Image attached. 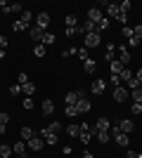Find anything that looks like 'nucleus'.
Here are the masks:
<instances>
[{"instance_id":"1","label":"nucleus","mask_w":142,"mask_h":158,"mask_svg":"<svg viewBox=\"0 0 142 158\" xmlns=\"http://www.w3.org/2000/svg\"><path fill=\"white\" fill-rule=\"evenodd\" d=\"M104 7H107V12H109V17H114V19L123 21V24H126V21H128V14H123L121 10H118V5H116V2H109V5H104Z\"/></svg>"},{"instance_id":"4","label":"nucleus","mask_w":142,"mask_h":158,"mask_svg":"<svg viewBox=\"0 0 142 158\" xmlns=\"http://www.w3.org/2000/svg\"><path fill=\"white\" fill-rule=\"evenodd\" d=\"M102 19H104V14H102L100 7H90V10H88V21H93V24H100Z\"/></svg>"},{"instance_id":"19","label":"nucleus","mask_w":142,"mask_h":158,"mask_svg":"<svg viewBox=\"0 0 142 158\" xmlns=\"http://www.w3.org/2000/svg\"><path fill=\"white\" fill-rule=\"evenodd\" d=\"M83 69H85V73H95L97 61H95V59H85V61H83Z\"/></svg>"},{"instance_id":"6","label":"nucleus","mask_w":142,"mask_h":158,"mask_svg":"<svg viewBox=\"0 0 142 158\" xmlns=\"http://www.w3.org/2000/svg\"><path fill=\"white\" fill-rule=\"evenodd\" d=\"M36 26L45 31V28L50 26V14H47V12H41V14H38V17H36Z\"/></svg>"},{"instance_id":"33","label":"nucleus","mask_w":142,"mask_h":158,"mask_svg":"<svg viewBox=\"0 0 142 158\" xmlns=\"http://www.w3.org/2000/svg\"><path fill=\"white\" fill-rule=\"evenodd\" d=\"M130 111H133V116H140V113H142V104L133 102V106H130Z\"/></svg>"},{"instance_id":"45","label":"nucleus","mask_w":142,"mask_h":158,"mask_svg":"<svg viewBox=\"0 0 142 158\" xmlns=\"http://www.w3.org/2000/svg\"><path fill=\"white\" fill-rule=\"evenodd\" d=\"M76 54H78V57H81L83 61L88 59V50H85V47H81V50H78V52H76Z\"/></svg>"},{"instance_id":"5","label":"nucleus","mask_w":142,"mask_h":158,"mask_svg":"<svg viewBox=\"0 0 142 158\" xmlns=\"http://www.w3.org/2000/svg\"><path fill=\"white\" fill-rule=\"evenodd\" d=\"M104 87H107V80L97 78V80H93V85H90V92H93V94H97V97H100V94L104 92Z\"/></svg>"},{"instance_id":"50","label":"nucleus","mask_w":142,"mask_h":158,"mask_svg":"<svg viewBox=\"0 0 142 158\" xmlns=\"http://www.w3.org/2000/svg\"><path fill=\"white\" fill-rule=\"evenodd\" d=\"M142 156V153H137V151H128V156H126V158H140Z\"/></svg>"},{"instance_id":"56","label":"nucleus","mask_w":142,"mask_h":158,"mask_svg":"<svg viewBox=\"0 0 142 158\" xmlns=\"http://www.w3.org/2000/svg\"><path fill=\"white\" fill-rule=\"evenodd\" d=\"M140 87H142V83H140Z\"/></svg>"},{"instance_id":"16","label":"nucleus","mask_w":142,"mask_h":158,"mask_svg":"<svg viewBox=\"0 0 142 158\" xmlns=\"http://www.w3.org/2000/svg\"><path fill=\"white\" fill-rule=\"evenodd\" d=\"M109 66H111V73H114V76H118V73H121L123 69H126V66H123V64H121V61H118V59L109 61Z\"/></svg>"},{"instance_id":"22","label":"nucleus","mask_w":142,"mask_h":158,"mask_svg":"<svg viewBox=\"0 0 142 158\" xmlns=\"http://www.w3.org/2000/svg\"><path fill=\"white\" fill-rule=\"evenodd\" d=\"M78 132H81V130H78V125H76V123H71V125H67V135H69V137H71V139H74V137H78Z\"/></svg>"},{"instance_id":"48","label":"nucleus","mask_w":142,"mask_h":158,"mask_svg":"<svg viewBox=\"0 0 142 158\" xmlns=\"http://www.w3.org/2000/svg\"><path fill=\"white\" fill-rule=\"evenodd\" d=\"M76 33H78V26H74V28H67V35H69V38H71V35H76Z\"/></svg>"},{"instance_id":"57","label":"nucleus","mask_w":142,"mask_h":158,"mask_svg":"<svg viewBox=\"0 0 142 158\" xmlns=\"http://www.w3.org/2000/svg\"><path fill=\"white\" fill-rule=\"evenodd\" d=\"M0 158H2V156H0Z\"/></svg>"},{"instance_id":"8","label":"nucleus","mask_w":142,"mask_h":158,"mask_svg":"<svg viewBox=\"0 0 142 158\" xmlns=\"http://www.w3.org/2000/svg\"><path fill=\"white\" fill-rule=\"evenodd\" d=\"M118 130H121L123 135H130V132L135 130V123H133V120H128V118H126V120H121V123H118Z\"/></svg>"},{"instance_id":"25","label":"nucleus","mask_w":142,"mask_h":158,"mask_svg":"<svg viewBox=\"0 0 142 158\" xmlns=\"http://www.w3.org/2000/svg\"><path fill=\"white\" fill-rule=\"evenodd\" d=\"M0 156H2V158L12 156V146H10V144H0Z\"/></svg>"},{"instance_id":"17","label":"nucleus","mask_w":142,"mask_h":158,"mask_svg":"<svg viewBox=\"0 0 142 158\" xmlns=\"http://www.w3.org/2000/svg\"><path fill=\"white\" fill-rule=\"evenodd\" d=\"M43 113H45V116L54 113V102L52 99H45V102H43Z\"/></svg>"},{"instance_id":"38","label":"nucleus","mask_w":142,"mask_h":158,"mask_svg":"<svg viewBox=\"0 0 142 158\" xmlns=\"http://www.w3.org/2000/svg\"><path fill=\"white\" fill-rule=\"evenodd\" d=\"M50 130H52L54 135H57V132L62 130V123H59V120H52V125H50Z\"/></svg>"},{"instance_id":"36","label":"nucleus","mask_w":142,"mask_h":158,"mask_svg":"<svg viewBox=\"0 0 142 158\" xmlns=\"http://www.w3.org/2000/svg\"><path fill=\"white\" fill-rule=\"evenodd\" d=\"M17 80H19V85H26V83H28V76H26L24 71H21L19 76H17Z\"/></svg>"},{"instance_id":"23","label":"nucleus","mask_w":142,"mask_h":158,"mask_svg":"<svg viewBox=\"0 0 142 158\" xmlns=\"http://www.w3.org/2000/svg\"><path fill=\"white\" fill-rule=\"evenodd\" d=\"M116 144H118V146H128V142H130V139H128V135H123V132H121V135H116Z\"/></svg>"},{"instance_id":"41","label":"nucleus","mask_w":142,"mask_h":158,"mask_svg":"<svg viewBox=\"0 0 142 158\" xmlns=\"http://www.w3.org/2000/svg\"><path fill=\"white\" fill-rule=\"evenodd\" d=\"M109 83H111V85H114V87H118V85H121V78H118V76H114V73H111V78H109Z\"/></svg>"},{"instance_id":"20","label":"nucleus","mask_w":142,"mask_h":158,"mask_svg":"<svg viewBox=\"0 0 142 158\" xmlns=\"http://www.w3.org/2000/svg\"><path fill=\"white\" fill-rule=\"evenodd\" d=\"M95 137H97V142H100V144H107V142H109V132L95 130Z\"/></svg>"},{"instance_id":"51","label":"nucleus","mask_w":142,"mask_h":158,"mask_svg":"<svg viewBox=\"0 0 142 158\" xmlns=\"http://www.w3.org/2000/svg\"><path fill=\"white\" fill-rule=\"evenodd\" d=\"M135 78H137V80H140V83H142V69H140V71L135 73Z\"/></svg>"},{"instance_id":"3","label":"nucleus","mask_w":142,"mask_h":158,"mask_svg":"<svg viewBox=\"0 0 142 158\" xmlns=\"http://www.w3.org/2000/svg\"><path fill=\"white\" fill-rule=\"evenodd\" d=\"M41 137L45 139V144H50V146H54L57 142H59V139H57V135H54L50 127H43V130H41Z\"/></svg>"},{"instance_id":"32","label":"nucleus","mask_w":142,"mask_h":158,"mask_svg":"<svg viewBox=\"0 0 142 158\" xmlns=\"http://www.w3.org/2000/svg\"><path fill=\"white\" fill-rule=\"evenodd\" d=\"M118 10H121L123 14H128V12H130V0H123L121 5H118Z\"/></svg>"},{"instance_id":"39","label":"nucleus","mask_w":142,"mask_h":158,"mask_svg":"<svg viewBox=\"0 0 142 158\" xmlns=\"http://www.w3.org/2000/svg\"><path fill=\"white\" fill-rule=\"evenodd\" d=\"M10 94H12V97L21 94V85H12V87H10Z\"/></svg>"},{"instance_id":"35","label":"nucleus","mask_w":142,"mask_h":158,"mask_svg":"<svg viewBox=\"0 0 142 158\" xmlns=\"http://www.w3.org/2000/svg\"><path fill=\"white\" fill-rule=\"evenodd\" d=\"M121 33L130 40V38H133V26H123V28H121Z\"/></svg>"},{"instance_id":"31","label":"nucleus","mask_w":142,"mask_h":158,"mask_svg":"<svg viewBox=\"0 0 142 158\" xmlns=\"http://www.w3.org/2000/svg\"><path fill=\"white\" fill-rule=\"evenodd\" d=\"M33 54H36V57H45V45H43V43H41V45H36Z\"/></svg>"},{"instance_id":"13","label":"nucleus","mask_w":142,"mask_h":158,"mask_svg":"<svg viewBox=\"0 0 142 158\" xmlns=\"http://www.w3.org/2000/svg\"><path fill=\"white\" fill-rule=\"evenodd\" d=\"M12 151L17 153V156H19V158H26V144H24V142H14Z\"/></svg>"},{"instance_id":"15","label":"nucleus","mask_w":142,"mask_h":158,"mask_svg":"<svg viewBox=\"0 0 142 158\" xmlns=\"http://www.w3.org/2000/svg\"><path fill=\"white\" fill-rule=\"evenodd\" d=\"M90 106H93V104H90V102H88V97H85V99H78L76 109H78V113H88V111H90Z\"/></svg>"},{"instance_id":"44","label":"nucleus","mask_w":142,"mask_h":158,"mask_svg":"<svg viewBox=\"0 0 142 158\" xmlns=\"http://www.w3.org/2000/svg\"><path fill=\"white\" fill-rule=\"evenodd\" d=\"M133 35L142 40V24H140V26H133Z\"/></svg>"},{"instance_id":"30","label":"nucleus","mask_w":142,"mask_h":158,"mask_svg":"<svg viewBox=\"0 0 142 158\" xmlns=\"http://www.w3.org/2000/svg\"><path fill=\"white\" fill-rule=\"evenodd\" d=\"M64 21H67V28H74V26H78V21H76V17H74V14H69V17H67Z\"/></svg>"},{"instance_id":"42","label":"nucleus","mask_w":142,"mask_h":158,"mask_svg":"<svg viewBox=\"0 0 142 158\" xmlns=\"http://www.w3.org/2000/svg\"><path fill=\"white\" fill-rule=\"evenodd\" d=\"M21 104H24V109H33V97H26Z\"/></svg>"},{"instance_id":"49","label":"nucleus","mask_w":142,"mask_h":158,"mask_svg":"<svg viewBox=\"0 0 142 158\" xmlns=\"http://www.w3.org/2000/svg\"><path fill=\"white\" fill-rule=\"evenodd\" d=\"M5 47H7V38H5V35H0V50H5Z\"/></svg>"},{"instance_id":"24","label":"nucleus","mask_w":142,"mask_h":158,"mask_svg":"<svg viewBox=\"0 0 142 158\" xmlns=\"http://www.w3.org/2000/svg\"><path fill=\"white\" fill-rule=\"evenodd\" d=\"M19 135H21V139H26V142H28V139H33V137H36L31 127H21V132H19Z\"/></svg>"},{"instance_id":"53","label":"nucleus","mask_w":142,"mask_h":158,"mask_svg":"<svg viewBox=\"0 0 142 158\" xmlns=\"http://www.w3.org/2000/svg\"><path fill=\"white\" fill-rule=\"evenodd\" d=\"M5 130H7V125H0V137L5 135Z\"/></svg>"},{"instance_id":"43","label":"nucleus","mask_w":142,"mask_h":158,"mask_svg":"<svg viewBox=\"0 0 142 158\" xmlns=\"http://www.w3.org/2000/svg\"><path fill=\"white\" fill-rule=\"evenodd\" d=\"M107 59L114 61V45H111V43H109V47H107Z\"/></svg>"},{"instance_id":"52","label":"nucleus","mask_w":142,"mask_h":158,"mask_svg":"<svg viewBox=\"0 0 142 158\" xmlns=\"http://www.w3.org/2000/svg\"><path fill=\"white\" fill-rule=\"evenodd\" d=\"M5 7H7V2H5V0H0V12H2Z\"/></svg>"},{"instance_id":"46","label":"nucleus","mask_w":142,"mask_h":158,"mask_svg":"<svg viewBox=\"0 0 142 158\" xmlns=\"http://www.w3.org/2000/svg\"><path fill=\"white\" fill-rule=\"evenodd\" d=\"M97 26H100V31H104V28H109V19H107V17H104V19H102L100 24H97Z\"/></svg>"},{"instance_id":"47","label":"nucleus","mask_w":142,"mask_h":158,"mask_svg":"<svg viewBox=\"0 0 142 158\" xmlns=\"http://www.w3.org/2000/svg\"><path fill=\"white\" fill-rule=\"evenodd\" d=\"M128 45H130V47H135V45H140V38H135V35H133V38L128 40Z\"/></svg>"},{"instance_id":"54","label":"nucleus","mask_w":142,"mask_h":158,"mask_svg":"<svg viewBox=\"0 0 142 158\" xmlns=\"http://www.w3.org/2000/svg\"><path fill=\"white\" fill-rule=\"evenodd\" d=\"M83 158H95V156H93L90 151H85V153H83Z\"/></svg>"},{"instance_id":"18","label":"nucleus","mask_w":142,"mask_h":158,"mask_svg":"<svg viewBox=\"0 0 142 158\" xmlns=\"http://www.w3.org/2000/svg\"><path fill=\"white\" fill-rule=\"evenodd\" d=\"M64 102H67V106H76V104H78V94H76V90H74V92H69L67 97H64Z\"/></svg>"},{"instance_id":"7","label":"nucleus","mask_w":142,"mask_h":158,"mask_svg":"<svg viewBox=\"0 0 142 158\" xmlns=\"http://www.w3.org/2000/svg\"><path fill=\"white\" fill-rule=\"evenodd\" d=\"M26 146L31 149V151H41L43 146H45V139H38V137H33V139H28V142H26Z\"/></svg>"},{"instance_id":"29","label":"nucleus","mask_w":142,"mask_h":158,"mask_svg":"<svg viewBox=\"0 0 142 158\" xmlns=\"http://www.w3.org/2000/svg\"><path fill=\"white\" fill-rule=\"evenodd\" d=\"M64 113H67L69 118H76V116H78V109H76V106H67V109H64Z\"/></svg>"},{"instance_id":"26","label":"nucleus","mask_w":142,"mask_h":158,"mask_svg":"<svg viewBox=\"0 0 142 158\" xmlns=\"http://www.w3.org/2000/svg\"><path fill=\"white\" fill-rule=\"evenodd\" d=\"M130 97H133V102H137V104H142V87H137V90H133V92H130Z\"/></svg>"},{"instance_id":"37","label":"nucleus","mask_w":142,"mask_h":158,"mask_svg":"<svg viewBox=\"0 0 142 158\" xmlns=\"http://www.w3.org/2000/svg\"><path fill=\"white\" fill-rule=\"evenodd\" d=\"M137 87H140V80H137V78H133V80L128 83V90L133 92V90H137Z\"/></svg>"},{"instance_id":"58","label":"nucleus","mask_w":142,"mask_h":158,"mask_svg":"<svg viewBox=\"0 0 142 158\" xmlns=\"http://www.w3.org/2000/svg\"><path fill=\"white\" fill-rule=\"evenodd\" d=\"M140 158H142V156H140Z\"/></svg>"},{"instance_id":"2","label":"nucleus","mask_w":142,"mask_h":158,"mask_svg":"<svg viewBox=\"0 0 142 158\" xmlns=\"http://www.w3.org/2000/svg\"><path fill=\"white\" fill-rule=\"evenodd\" d=\"M100 43H102L100 33H88V35H85V43H83V47H85V50H93V47H97Z\"/></svg>"},{"instance_id":"27","label":"nucleus","mask_w":142,"mask_h":158,"mask_svg":"<svg viewBox=\"0 0 142 158\" xmlns=\"http://www.w3.org/2000/svg\"><path fill=\"white\" fill-rule=\"evenodd\" d=\"M52 43H54V33H43V45H52Z\"/></svg>"},{"instance_id":"55","label":"nucleus","mask_w":142,"mask_h":158,"mask_svg":"<svg viewBox=\"0 0 142 158\" xmlns=\"http://www.w3.org/2000/svg\"><path fill=\"white\" fill-rule=\"evenodd\" d=\"M2 57H5V50H0V59H2Z\"/></svg>"},{"instance_id":"14","label":"nucleus","mask_w":142,"mask_h":158,"mask_svg":"<svg viewBox=\"0 0 142 158\" xmlns=\"http://www.w3.org/2000/svg\"><path fill=\"white\" fill-rule=\"evenodd\" d=\"M118 78H121V83H130V80L135 78V73H133V71L128 69V66H126V69H123V71L118 73Z\"/></svg>"},{"instance_id":"9","label":"nucleus","mask_w":142,"mask_h":158,"mask_svg":"<svg viewBox=\"0 0 142 158\" xmlns=\"http://www.w3.org/2000/svg\"><path fill=\"white\" fill-rule=\"evenodd\" d=\"M126 99H128V90H126V87H114V102H126Z\"/></svg>"},{"instance_id":"34","label":"nucleus","mask_w":142,"mask_h":158,"mask_svg":"<svg viewBox=\"0 0 142 158\" xmlns=\"http://www.w3.org/2000/svg\"><path fill=\"white\" fill-rule=\"evenodd\" d=\"M31 19H33V14L24 10V12H21V21H24V24H31Z\"/></svg>"},{"instance_id":"28","label":"nucleus","mask_w":142,"mask_h":158,"mask_svg":"<svg viewBox=\"0 0 142 158\" xmlns=\"http://www.w3.org/2000/svg\"><path fill=\"white\" fill-rule=\"evenodd\" d=\"M12 28H14V31H26V28H28V24H24L21 19H17V21L12 24Z\"/></svg>"},{"instance_id":"21","label":"nucleus","mask_w":142,"mask_h":158,"mask_svg":"<svg viewBox=\"0 0 142 158\" xmlns=\"http://www.w3.org/2000/svg\"><path fill=\"white\" fill-rule=\"evenodd\" d=\"M21 92L26 94V97H33V92H36V85H33V83H26V85H21Z\"/></svg>"},{"instance_id":"12","label":"nucleus","mask_w":142,"mask_h":158,"mask_svg":"<svg viewBox=\"0 0 142 158\" xmlns=\"http://www.w3.org/2000/svg\"><path fill=\"white\" fill-rule=\"evenodd\" d=\"M95 130L109 132V130H111V123H109V118H97V123H95Z\"/></svg>"},{"instance_id":"40","label":"nucleus","mask_w":142,"mask_h":158,"mask_svg":"<svg viewBox=\"0 0 142 158\" xmlns=\"http://www.w3.org/2000/svg\"><path fill=\"white\" fill-rule=\"evenodd\" d=\"M7 123H10V113H0V125H7Z\"/></svg>"},{"instance_id":"11","label":"nucleus","mask_w":142,"mask_h":158,"mask_svg":"<svg viewBox=\"0 0 142 158\" xmlns=\"http://www.w3.org/2000/svg\"><path fill=\"white\" fill-rule=\"evenodd\" d=\"M118 61H121L123 66L130 64V52H128V47H118Z\"/></svg>"},{"instance_id":"10","label":"nucleus","mask_w":142,"mask_h":158,"mask_svg":"<svg viewBox=\"0 0 142 158\" xmlns=\"http://www.w3.org/2000/svg\"><path fill=\"white\" fill-rule=\"evenodd\" d=\"M43 28H38V26H31V31H28V35H31V40L33 43H43Z\"/></svg>"}]
</instances>
